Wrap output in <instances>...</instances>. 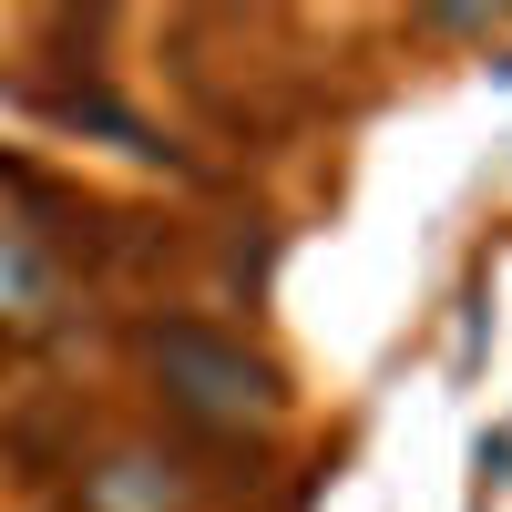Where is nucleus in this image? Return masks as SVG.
Here are the masks:
<instances>
[{
  "mask_svg": "<svg viewBox=\"0 0 512 512\" xmlns=\"http://www.w3.org/2000/svg\"><path fill=\"white\" fill-rule=\"evenodd\" d=\"M52 267H41V256L21 246V236H0V318H21V328H41V318H52Z\"/></svg>",
  "mask_w": 512,
  "mask_h": 512,
  "instance_id": "2",
  "label": "nucleus"
},
{
  "mask_svg": "<svg viewBox=\"0 0 512 512\" xmlns=\"http://www.w3.org/2000/svg\"><path fill=\"white\" fill-rule=\"evenodd\" d=\"M144 359H154V379L175 390V410H195V420H267L277 410V369L246 349V338H216V328H195V318H175V328H154L144 338Z\"/></svg>",
  "mask_w": 512,
  "mask_h": 512,
  "instance_id": "1",
  "label": "nucleus"
}]
</instances>
